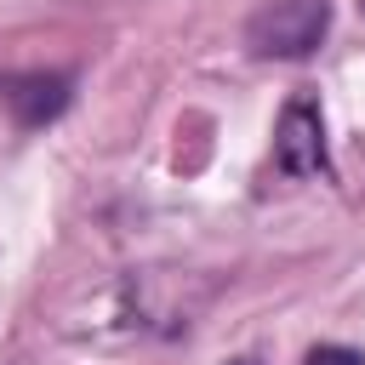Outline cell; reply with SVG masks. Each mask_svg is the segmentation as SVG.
Segmentation results:
<instances>
[{
  "mask_svg": "<svg viewBox=\"0 0 365 365\" xmlns=\"http://www.w3.org/2000/svg\"><path fill=\"white\" fill-rule=\"evenodd\" d=\"M331 29V0H268L245 23V46L257 57H308Z\"/></svg>",
  "mask_w": 365,
  "mask_h": 365,
  "instance_id": "6da1fadb",
  "label": "cell"
},
{
  "mask_svg": "<svg viewBox=\"0 0 365 365\" xmlns=\"http://www.w3.org/2000/svg\"><path fill=\"white\" fill-rule=\"evenodd\" d=\"M274 160H279V171H291V177L325 171V120H319V103H314V97H291V103L279 108Z\"/></svg>",
  "mask_w": 365,
  "mask_h": 365,
  "instance_id": "7a4b0ae2",
  "label": "cell"
},
{
  "mask_svg": "<svg viewBox=\"0 0 365 365\" xmlns=\"http://www.w3.org/2000/svg\"><path fill=\"white\" fill-rule=\"evenodd\" d=\"M68 97H74V80H68V74H57V68H23V74H0V103H6V114H11L23 131L51 125V120L68 108Z\"/></svg>",
  "mask_w": 365,
  "mask_h": 365,
  "instance_id": "3957f363",
  "label": "cell"
},
{
  "mask_svg": "<svg viewBox=\"0 0 365 365\" xmlns=\"http://www.w3.org/2000/svg\"><path fill=\"white\" fill-rule=\"evenodd\" d=\"M302 365H365V354L359 348H342V342H319V348H308Z\"/></svg>",
  "mask_w": 365,
  "mask_h": 365,
  "instance_id": "277c9868",
  "label": "cell"
},
{
  "mask_svg": "<svg viewBox=\"0 0 365 365\" xmlns=\"http://www.w3.org/2000/svg\"><path fill=\"white\" fill-rule=\"evenodd\" d=\"M234 365H245V359H234Z\"/></svg>",
  "mask_w": 365,
  "mask_h": 365,
  "instance_id": "5b68a950",
  "label": "cell"
}]
</instances>
